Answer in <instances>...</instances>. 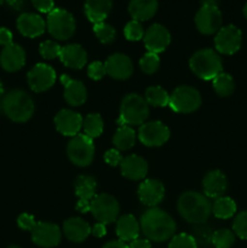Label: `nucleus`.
<instances>
[{
  "label": "nucleus",
  "instance_id": "obj_13",
  "mask_svg": "<svg viewBox=\"0 0 247 248\" xmlns=\"http://www.w3.org/2000/svg\"><path fill=\"white\" fill-rule=\"evenodd\" d=\"M138 138L147 147H160L170 138V130L161 121L144 123L138 131Z\"/></svg>",
  "mask_w": 247,
  "mask_h": 248
},
{
  "label": "nucleus",
  "instance_id": "obj_32",
  "mask_svg": "<svg viewBox=\"0 0 247 248\" xmlns=\"http://www.w3.org/2000/svg\"><path fill=\"white\" fill-rule=\"evenodd\" d=\"M103 119L99 114H89L85 116L82 120V128H84V135L86 137L94 140V138L99 137L103 132Z\"/></svg>",
  "mask_w": 247,
  "mask_h": 248
},
{
  "label": "nucleus",
  "instance_id": "obj_55",
  "mask_svg": "<svg viewBox=\"0 0 247 248\" xmlns=\"http://www.w3.org/2000/svg\"><path fill=\"white\" fill-rule=\"evenodd\" d=\"M4 1H5V0H0V5H1Z\"/></svg>",
  "mask_w": 247,
  "mask_h": 248
},
{
  "label": "nucleus",
  "instance_id": "obj_36",
  "mask_svg": "<svg viewBox=\"0 0 247 248\" xmlns=\"http://www.w3.org/2000/svg\"><path fill=\"white\" fill-rule=\"evenodd\" d=\"M93 31L97 38H98V40L103 44L113 43L116 35V31L114 29V27L106 23V22L93 24Z\"/></svg>",
  "mask_w": 247,
  "mask_h": 248
},
{
  "label": "nucleus",
  "instance_id": "obj_48",
  "mask_svg": "<svg viewBox=\"0 0 247 248\" xmlns=\"http://www.w3.org/2000/svg\"><path fill=\"white\" fill-rule=\"evenodd\" d=\"M127 248H152V244L148 239H136L127 245Z\"/></svg>",
  "mask_w": 247,
  "mask_h": 248
},
{
  "label": "nucleus",
  "instance_id": "obj_17",
  "mask_svg": "<svg viewBox=\"0 0 247 248\" xmlns=\"http://www.w3.org/2000/svg\"><path fill=\"white\" fill-rule=\"evenodd\" d=\"M82 120L84 119L79 113H75L70 109H62L55 116V125L61 135L74 137L79 135V131L81 130Z\"/></svg>",
  "mask_w": 247,
  "mask_h": 248
},
{
  "label": "nucleus",
  "instance_id": "obj_24",
  "mask_svg": "<svg viewBox=\"0 0 247 248\" xmlns=\"http://www.w3.org/2000/svg\"><path fill=\"white\" fill-rule=\"evenodd\" d=\"M58 58L65 67L72 69H81L87 62V53L79 44H69L62 46Z\"/></svg>",
  "mask_w": 247,
  "mask_h": 248
},
{
  "label": "nucleus",
  "instance_id": "obj_8",
  "mask_svg": "<svg viewBox=\"0 0 247 248\" xmlns=\"http://www.w3.org/2000/svg\"><path fill=\"white\" fill-rule=\"evenodd\" d=\"M169 106L176 113H193L201 106V94L191 86H178L170 96Z\"/></svg>",
  "mask_w": 247,
  "mask_h": 248
},
{
  "label": "nucleus",
  "instance_id": "obj_37",
  "mask_svg": "<svg viewBox=\"0 0 247 248\" xmlns=\"http://www.w3.org/2000/svg\"><path fill=\"white\" fill-rule=\"evenodd\" d=\"M139 67L145 74H154L160 67V58L156 53L147 52L139 61Z\"/></svg>",
  "mask_w": 247,
  "mask_h": 248
},
{
  "label": "nucleus",
  "instance_id": "obj_25",
  "mask_svg": "<svg viewBox=\"0 0 247 248\" xmlns=\"http://www.w3.org/2000/svg\"><path fill=\"white\" fill-rule=\"evenodd\" d=\"M227 177L224 176L223 172L218 171V170L208 172L202 181V188L206 198H222L223 194L227 190Z\"/></svg>",
  "mask_w": 247,
  "mask_h": 248
},
{
  "label": "nucleus",
  "instance_id": "obj_52",
  "mask_svg": "<svg viewBox=\"0 0 247 248\" xmlns=\"http://www.w3.org/2000/svg\"><path fill=\"white\" fill-rule=\"evenodd\" d=\"M4 94V86H2V82L0 81V97Z\"/></svg>",
  "mask_w": 247,
  "mask_h": 248
},
{
  "label": "nucleus",
  "instance_id": "obj_49",
  "mask_svg": "<svg viewBox=\"0 0 247 248\" xmlns=\"http://www.w3.org/2000/svg\"><path fill=\"white\" fill-rule=\"evenodd\" d=\"M91 234L96 237H103L107 234V228L106 224H102V223H97L93 227L91 228Z\"/></svg>",
  "mask_w": 247,
  "mask_h": 248
},
{
  "label": "nucleus",
  "instance_id": "obj_38",
  "mask_svg": "<svg viewBox=\"0 0 247 248\" xmlns=\"http://www.w3.org/2000/svg\"><path fill=\"white\" fill-rule=\"evenodd\" d=\"M169 248H198V244L193 235L182 232L172 237Z\"/></svg>",
  "mask_w": 247,
  "mask_h": 248
},
{
  "label": "nucleus",
  "instance_id": "obj_22",
  "mask_svg": "<svg viewBox=\"0 0 247 248\" xmlns=\"http://www.w3.org/2000/svg\"><path fill=\"white\" fill-rule=\"evenodd\" d=\"M61 82L64 86V99L73 107H79L86 102L87 91L85 85L79 80H74L68 75L61 77Z\"/></svg>",
  "mask_w": 247,
  "mask_h": 248
},
{
  "label": "nucleus",
  "instance_id": "obj_43",
  "mask_svg": "<svg viewBox=\"0 0 247 248\" xmlns=\"http://www.w3.org/2000/svg\"><path fill=\"white\" fill-rule=\"evenodd\" d=\"M212 234L213 232H211L210 229H207V228H198V229H195L194 239H195L198 245L206 246V245L212 244Z\"/></svg>",
  "mask_w": 247,
  "mask_h": 248
},
{
  "label": "nucleus",
  "instance_id": "obj_31",
  "mask_svg": "<svg viewBox=\"0 0 247 248\" xmlns=\"http://www.w3.org/2000/svg\"><path fill=\"white\" fill-rule=\"evenodd\" d=\"M236 212V203L232 199L222 196L216 199L212 206V213L220 219H229Z\"/></svg>",
  "mask_w": 247,
  "mask_h": 248
},
{
  "label": "nucleus",
  "instance_id": "obj_10",
  "mask_svg": "<svg viewBox=\"0 0 247 248\" xmlns=\"http://www.w3.org/2000/svg\"><path fill=\"white\" fill-rule=\"evenodd\" d=\"M196 28L200 33L211 35L222 28V12L217 5H206L199 9L195 15Z\"/></svg>",
  "mask_w": 247,
  "mask_h": 248
},
{
  "label": "nucleus",
  "instance_id": "obj_53",
  "mask_svg": "<svg viewBox=\"0 0 247 248\" xmlns=\"http://www.w3.org/2000/svg\"><path fill=\"white\" fill-rule=\"evenodd\" d=\"M244 15H245V17L247 18V4L245 5V7H244Z\"/></svg>",
  "mask_w": 247,
  "mask_h": 248
},
{
  "label": "nucleus",
  "instance_id": "obj_6",
  "mask_svg": "<svg viewBox=\"0 0 247 248\" xmlns=\"http://www.w3.org/2000/svg\"><path fill=\"white\" fill-rule=\"evenodd\" d=\"M47 31L57 40H68L75 33V19L69 11L56 7L47 15Z\"/></svg>",
  "mask_w": 247,
  "mask_h": 248
},
{
  "label": "nucleus",
  "instance_id": "obj_7",
  "mask_svg": "<svg viewBox=\"0 0 247 248\" xmlns=\"http://www.w3.org/2000/svg\"><path fill=\"white\" fill-rule=\"evenodd\" d=\"M68 157L74 165L80 167H86L93 161L94 145L91 138L82 135L72 137L67 147Z\"/></svg>",
  "mask_w": 247,
  "mask_h": 248
},
{
  "label": "nucleus",
  "instance_id": "obj_14",
  "mask_svg": "<svg viewBox=\"0 0 247 248\" xmlns=\"http://www.w3.org/2000/svg\"><path fill=\"white\" fill-rule=\"evenodd\" d=\"M31 240L34 244L43 248H52L58 246L62 239L60 228L53 223L39 222L31 230Z\"/></svg>",
  "mask_w": 247,
  "mask_h": 248
},
{
  "label": "nucleus",
  "instance_id": "obj_23",
  "mask_svg": "<svg viewBox=\"0 0 247 248\" xmlns=\"http://www.w3.org/2000/svg\"><path fill=\"white\" fill-rule=\"evenodd\" d=\"M121 174L131 181H140L148 173V164L138 155H128L120 164Z\"/></svg>",
  "mask_w": 247,
  "mask_h": 248
},
{
  "label": "nucleus",
  "instance_id": "obj_35",
  "mask_svg": "<svg viewBox=\"0 0 247 248\" xmlns=\"http://www.w3.org/2000/svg\"><path fill=\"white\" fill-rule=\"evenodd\" d=\"M234 242L235 234L229 229L216 230L212 234V245L216 248H230Z\"/></svg>",
  "mask_w": 247,
  "mask_h": 248
},
{
  "label": "nucleus",
  "instance_id": "obj_1",
  "mask_svg": "<svg viewBox=\"0 0 247 248\" xmlns=\"http://www.w3.org/2000/svg\"><path fill=\"white\" fill-rule=\"evenodd\" d=\"M140 229L149 241L164 242L172 239L176 232L173 218L157 207H150L140 218Z\"/></svg>",
  "mask_w": 247,
  "mask_h": 248
},
{
  "label": "nucleus",
  "instance_id": "obj_51",
  "mask_svg": "<svg viewBox=\"0 0 247 248\" xmlns=\"http://www.w3.org/2000/svg\"><path fill=\"white\" fill-rule=\"evenodd\" d=\"M6 1L15 10H21V7L23 6V0H6Z\"/></svg>",
  "mask_w": 247,
  "mask_h": 248
},
{
  "label": "nucleus",
  "instance_id": "obj_20",
  "mask_svg": "<svg viewBox=\"0 0 247 248\" xmlns=\"http://www.w3.org/2000/svg\"><path fill=\"white\" fill-rule=\"evenodd\" d=\"M46 23L40 15L26 12L17 18V29L27 38H36L45 31Z\"/></svg>",
  "mask_w": 247,
  "mask_h": 248
},
{
  "label": "nucleus",
  "instance_id": "obj_44",
  "mask_svg": "<svg viewBox=\"0 0 247 248\" xmlns=\"http://www.w3.org/2000/svg\"><path fill=\"white\" fill-rule=\"evenodd\" d=\"M17 224L21 228L22 230H28V232H31L34 229V227L36 225L35 218L31 215H28V213H22L18 218H17Z\"/></svg>",
  "mask_w": 247,
  "mask_h": 248
},
{
  "label": "nucleus",
  "instance_id": "obj_34",
  "mask_svg": "<svg viewBox=\"0 0 247 248\" xmlns=\"http://www.w3.org/2000/svg\"><path fill=\"white\" fill-rule=\"evenodd\" d=\"M145 101L153 107H166L170 103V94L160 86H150L145 90Z\"/></svg>",
  "mask_w": 247,
  "mask_h": 248
},
{
  "label": "nucleus",
  "instance_id": "obj_2",
  "mask_svg": "<svg viewBox=\"0 0 247 248\" xmlns=\"http://www.w3.org/2000/svg\"><path fill=\"white\" fill-rule=\"evenodd\" d=\"M178 212L191 224H203L212 212V206L202 194L198 191H186L182 194L177 202Z\"/></svg>",
  "mask_w": 247,
  "mask_h": 248
},
{
  "label": "nucleus",
  "instance_id": "obj_39",
  "mask_svg": "<svg viewBox=\"0 0 247 248\" xmlns=\"http://www.w3.org/2000/svg\"><path fill=\"white\" fill-rule=\"evenodd\" d=\"M124 33H125L126 39L130 41H138L144 36L142 24H140V22L135 21V19H132V21L126 24Z\"/></svg>",
  "mask_w": 247,
  "mask_h": 248
},
{
  "label": "nucleus",
  "instance_id": "obj_15",
  "mask_svg": "<svg viewBox=\"0 0 247 248\" xmlns=\"http://www.w3.org/2000/svg\"><path fill=\"white\" fill-rule=\"evenodd\" d=\"M144 45L147 47L148 52L160 53L166 50L167 46L171 43V34L165 28L164 26L159 23H155L147 29L143 36Z\"/></svg>",
  "mask_w": 247,
  "mask_h": 248
},
{
  "label": "nucleus",
  "instance_id": "obj_16",
  "mask_svg": "<svg viewBox=\"0 0 247 248\" xmlns=\"http://www.w3.org/2000/svg\"><path fill=\"white\" fill-rule=\"evenodd\" d=\"M96 188L97 183L93 177L85 176V174L77 177L75 181V194L79 199L77 205V211L81 213L89 212L91 201L96 196Z\"/></svg>",
  "mask_w": 247,
  "mask_h": 248
},
{
  "label": "nucleus",
  "instance_id": "obj_5",
  "mask_svg": "<svg viewBox=\"0 0 247 248\" xmlns=\"http://www.w3.org/2000/svg\"><path fill=\"white\" fill-rule=\"evenodd\" d=\"M189 65L194 74L202 80H213L223 69L219 55L211 48L196 51L191 56Z\"/></svg>",
  "mask_w": 247,
  "mask_h": 248
},
{
  "label": "nucleus",
  "instance_id": "obj_46",
  "mask_svg": "<svg viewBox=\"0 0 247 248\" xmlns=\"http://www.w3.org/2000/svg\"><path fill=\"white\" fill-rule=\"evenodd\" d=\"M31 2L38 11L44 12V14H50L55 9L53 0H31Z\"/></svg>",
  "mask_w": 247,
  "mask_h": 248
},
{
  "label": "nucleus",
  "instance_id": "obj_4",
  "mask_svg": "<svg viewBox=\"0 0 247 248\" xmlns=\"http://www.w3.org/2000/svg\"><path fill=\"white\" fill-rule=\"evenodd\" d=\"M149 116V104L144 97L138 93L125 96L120 106V116L118 124L124 125H143Z\"/></svg>",
  "mask_w": 247,
  "mask_h": 248
},
{
  "label": "nucleus",
  "instance_id": "obj_50",
  "mask_svg": "<svg viewBox=\"0 0 247 248\" xmlns=\"http://www.w3.org/2000/svg\"><path fill=\"white\" fill-rule=\"evenodd\" d=\"M102 248H127V245H126L124 241L116 240V241H109L108 244L104 245Z\"/></svg>",
  "mask_w": 247,
  "mask_h": 248
},
{
  "label": "nucleus",
  "instance_id": "obj_42",
  "mask_svg": "<svg viewBox=\"0 0 247 248\" xmlns=\"http://www.w3.org/2000/svg\"><path fill=\"white\" fill-rule=\"evenodd\" d=\"M107 74L106 65L102 62H92L87 68V75L91 78L92 80H101L104 75Z\"/></svg>",
  "mask_w": 247,
  "mask_h": 248
},
{
  "label": "nucleus",
  "instance_id": "obj_19",
  "mask_svg": "<svg viewBox=\"0 0 247 248\" xmlns=\"http://www.w3.org/2000/svg\"><path fill=\"white\" fill-rule=\"evenodd\" d=\"M165 196V186L157 179H145L138 188V198L143 205L155 207Z\"/></svg>",
  "mask_w": 247,
  "mask_h": 248
},
{
  "label": "nucleus",
  "instance_id": "obj_45",
  "mask_svg": "<svg viewBox=\"0 0 247 248\" xmlns=\"http://www.w3.org/2000/svg\"><path fill=\"white\" fill-rule=\"evenodd\" d=\"M104 161L109 165V166H118L123 161V156H121L120 152L118 149H109L108 152L104 154Z\"/></svg>",
  "mask_w": 247,
  "mask_h": 248
},
{
  "label": "nucleus",
  "instance_id": "obj_47",
  "mask_svg": "<svg viewBox=\"0 0 247 248\" xmlns=\"http://www.w3.org/2000/svg\"><path fill=\"white\" fill-rule=\"evenodd\" d=\"M12 44V33L7 28L1 27L0 28V45L9 46Z\"/></svg>",
  "mask_w": 247,
  "mask_h": 248
},
{
  "label": "nucleus",
  "instance_id": "obj_11",
  "mask_svg": "<svg viewBox=\"0 0 247 248\" xmlns=\"http://www.w3.org/2000/svg\"><path fill=\"white\" fill-rule=\"evenodd\" d=\"M242 41L241 31L234 24L222 27L215 38V46L223 55H234L240 50Z\"/></svg>",
  "mask_w": 247,
  "mask_h": 248
},
{
  "label": "nucleus",
  "instance_id": "obj_40",
  "mask_svg": "<svg viewBox=\"0 0 247 248\" xmlns=\"http://www.w3.org/2000/svg\"><path fill=\"white\" fill-rule=\"evenodd\" d=\"M61 48H62V46L58 45L56 41L46 40L40 44L39 51H40V55L43 56L45 60H53V58L56 57H60Z\"/></svg>",
  "mask_w": 247,
  "mask_h": 248
},
{
  "label": "nucleus",
  "instance_id": "obj_9",
  "mask_svg": "<svg viewBox=\"0 0 247 248\" xmlns=\"http://www.w3.org/2000/svg\"><path fill=\"white\" fill-rule=\"evenodd\" d=\"M90 212L97 222L107 225L118 219L120 206L114 196L109 194H99L91 201Z\"/></svg>",
  "mask_w": 247,
  "mask_h": 248
},
{
  "label": "nucleus",
  "instance_id": "obj_21",
  "mask_svg": "<svg viewBox=\"0 0 247 248\" xmlns=\"http://www.w3.org/2000/svg\"><path fill=\"white\" fill-rule=\"evenodd\" d=\"M26 63V52L23 47L12 43L5 46L0 53V64L6 72H17Z\"/></svg>",
  "mask_w": 247,
  "mask_h": 248
},
{
  "label": "nucleus",
  "instance_id": "obj_41",
  "mask_svg": "<svg viewBox=\"0 0 247 248\" xmlns=\"http://www.w3.org/2000/svg\"><path fill=\"white\" fill-rule=\"evenodd\" d=\"M232 232L241 240H247V211L240 212L232 223Z\"/></svg>",
  "mask_w": 247,
  "mask_h": 248
},
{
  "label": "nucleus",
  "instance_id": "obj_54",
  "mask_svg": "<svg viewBox=\"0 0 247 248\" xmlns=\"http://www.w3.org/2000/svg\"><path fill=\"white\" fill-rule=\"evenodd\" d=\"M9 248H21V247H18V246H10Z\"/></svg>",
  "mask_w": 247,
  "mask_h": 248
},
{
  "label": "nucleus",
  "instance_id": "obj_29",
  "mask_svg": "<svg viewBox=\"0 0 247 248\" xmlns=\"http://www.w3.org/2000/svg\"><path fill=\"white\" fill-rule=\"evenodd\" d=\"M111 10V0H86L85 14L93 24L104 22Z\"/></svg>",
  "mask_w": 247,
  "mask_h": 248
},
{
  "label": "nucleus",
  "instance_id": "obj_27",
  "mask_svg": "<svg viewBox=\"0 0 247 248\" xmlns=\"http://www.w3.org/2000/svg\"><path fill=\"white\" fill-rule=\"evenodd\" d=\"M140 224L132 215H124L116 222V235L120 241H133L138 239Z\"/></svg>",
  "mask_w": 247,
  "mask_h": 248
},
{
  "label": "nucleus",
  "instance_id": "obj_3",
  "mask_svg": "<svg viewBox=\"0 0 247 248\" xmlns=\"http://www.w3.org/2000/svg\"><path fill=\"white\" fill-rule=\"evenodd\" d=\"M1 107L7 118L15 123H26L34 114L33 99L22 90H12L5 94Z\"/></svg>",
  "mask_w": 247,
  "mask_h": 248
},
{
  "label": "nucleus",
  "instance_id": "obj_28",
  "mask_svg": "<svg viewBox=\"0 0 247 248\" xmlns=\"http://www.w3.org/2000/svg\"><path fill=\"white\" fill-rule=\"evenodd\" d=\"M157 10V0H131L128 12L135 21H148Z\"/></svg>",
  "mask_w": 247,
  "mask_h": 248
},
{
  "label": "nucleus",
  "instance_id": "obj_18",
  "mask_svg": "<svg viewBox=\"0 0 247 248\" xmlns=\"http://www.w3.org/2000/svg\"><path fill=\"white\" fill-rule=\"evenodd\" d=\"M104 65H106L107 74L116 80L128 79L133 73L132 62L130 57L124 53H114L109 56Z\"/></svg>",
  "mask_w": 247,
  "mask_h": 248
},
{
  "label": "nucleus",
  "instance_id": "obj_33",
  "mask_svg": "<svg viewBox=\"0 0 247 248\" xmlns=\"http://www.w3.org/2000/svg\"><path fill=\"white\" fill-rule=\"evenodd\" d=\"M213 81V89H215L216 93L220 97H228L232 96V92L235 90V82L234 79L228 73H219Z\"/></svg>",
  "mask_w": 247,
  "mask_h": 248
},
{
  "label": "nucleus",
  "instance_id": "obj_12",
  "mask_svg": "<svg viewBox=\"0 0 247 248\" xmlns=\"http://www.w3.org/2000/svg\"><path fill=\"white\" fill-rule=\"evenodd\" d=\"M27 80L31 91L38 93L45 92L55 84L56 72L52 67L45 63H38L28 72Z\"/></svg>",
  "mask_w": 247,
  "mask_h": 248
},
{
  "label": "nucleus",
  "instance_id": "obj_26",
  "mask_svg": "<svg viewBox=\"0 0 247 248\" xmlns=\"http://www.w3.org/2000/svg\"><path fill=\"white\" fill-rule=\"evenodd\" d=\"M63 232L69 241L82 242L91 234V227L81 218H69L63 223Z\"/></svg>",
  "mask_w": 247,
  "mask_h": 248
},
{
  "label": "nucleus",
  "instance_id": "obj_30",
  "mask_svg": "<svg viewBox=\"0 0 247 248\" xmlns=\"http://www.w3.org/2000/svg\"><path fill=\"white\" fill-rule=\"evenodd\" d=\"M113 143L119 152L131 149L136 143V133L133 128L127 125L119 126L113 137Z\"/></svg>",
  "mask_w": 247,
  "mask_h": 248
}]
</instances>
